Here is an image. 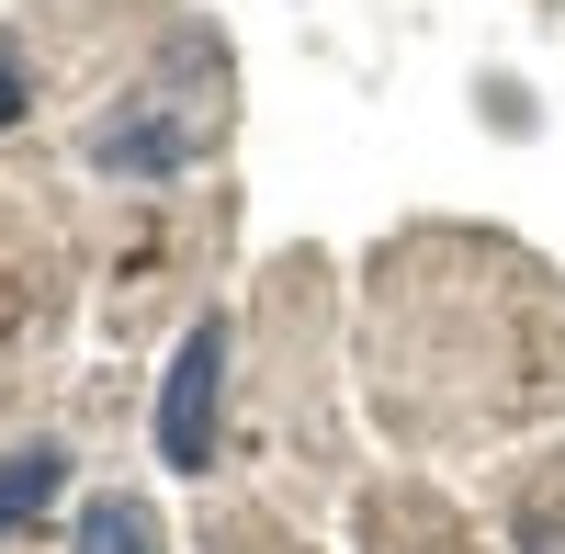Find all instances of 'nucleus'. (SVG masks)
Returning a JSON list of instances; mask_svg holds the SVG:
<instances>
[{"label": "nucleus", "instance_id": "obj_1", "mask_svg": "<svg viewBox=\"0 0 565 554\" xmlns=\"http://www.w3.org/2000/svg\"><path fill=\"white\" fill-rule=\"evenodd\" d=\"M170 465L181 476L215 465V329L181 351V374H170Z\"/></svg>", "mask_w": 565, "mask_h": 554}, {"label": "nucleus", "instance_id": "obj_2", "mask_svg": "<svg viewBox=\"0 0 565 554\" xmlns=\"http://www.w3.org/2000/svg\"><path fill=\"white\" fill-rule=\"evenodd\" d=\"M68 554H159V521H148V498H90V510H79V543Z\"/></svg>", "mask_w": 565, "mask_h": 554}]
</instances>
